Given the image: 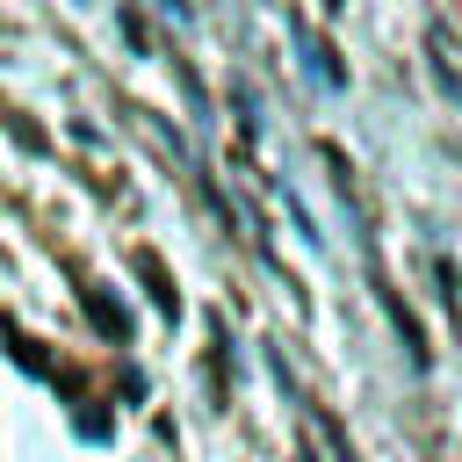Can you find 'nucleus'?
Returning <instances> with one entry per match:
<instances>
[{
    "label": "nucleus",
    "instance_id": "obj_1",
    "mask_svg": "<svg viewBox=\"0 0 462 462\" xmlns=\"http://www.w3.org/2000/svg\"><path fill=\"white\" fill-rule=\"evenodd\" d=\"M0 332H7V346H14V361H22L29 375H58V361L43 354V339H22V325H14V318H0Z\"/></svg>",
    "mask_w": 462,
    "mask_h": 462
},
{
    "label": "nucleus",
    "instance_id": "obj_2",
    "mask_svg": "<svg viewBox=\"0 0 462 462\" xmlns=\"http://www.w3.org/2000/svg\"><path fill=\"white\" fill-rule=\"evenodd\" d=\"M79 303H87V318H94V325H101V332H108V339H123V332H130V318H123V310H116V303H108V296H101V289H87V296H79Z\"/></svg>",
    "mask_w": 462,
    "mask_h": 462
},
{
    "label": "nucleus",
    "instance_id": "obj_3",
    "mask_svg": "<svg viewBox=\"0 0 462 462\" xmlns=\"http://www.w3.org/2000/svg\"><path fill=\"white\" fill-rule=\"evenodd\" d=\"M137 274H144V282H152V303H159V310H166V318H173V310H180V296H173V289H166V267H159V260H152V253H137Z\"/></svg>",
    "mask_w": 462,
    "mask_h": 462
}]
</instances>
